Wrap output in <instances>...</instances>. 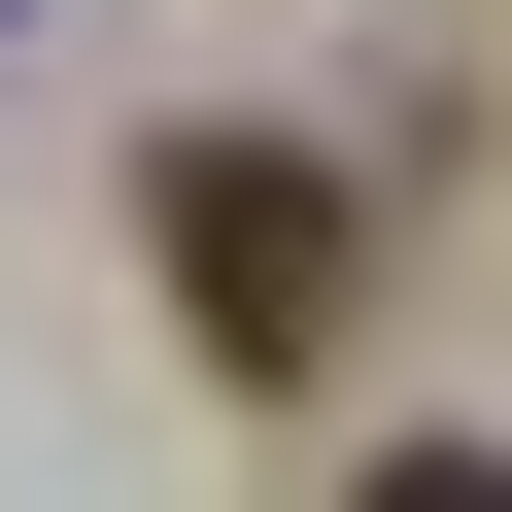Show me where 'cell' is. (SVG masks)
<instances>
[{
	"instance_id": "obj_1",
	"label": "cell",
	"mask_w": 512,
	"mask_h": 512,
	"mask_svg": "<svg viewBox=\"0 0 512 512\" xmlns=\"http://www.w3.org/2000/svg\"><path fill=\"white\" fill-rule=\"evenodd\" d=\"M137 239H171L205 376H308V342H342V171H308V137H171V171H137Z\"/></svg>"
}]
</instances>
